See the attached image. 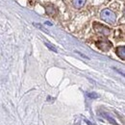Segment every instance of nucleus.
Returning <instances> with one entry per match:
<instances>
[{
  "label": "nucleus",
  "instance_id": "1",
  "mask_svg": "<svg viewBox=\"0 0 125 125\" xmlns=\"http://www.w3.org/2000/svg\"><path fill=\"white\" fill-rule=\"evenodd\" d=\"M100 16H101V18H102L103 20H105L106 22L111 23V24L115 23V19H116V16L115 15V13H114L113 11L109 10V9H104V10L101 12Z\"/></svg>",
  "mask_w": 125,
  "mask_h": 125
},
{
  "label": "nucleus",
  "instance_id": "2",
  "mask_svg": "<svg viewBox=\"0 0 125 125\" xmlns=\"http://www.w3.org/2000/svg\"><path fill=\"white\" fill-rule=\"evenodd\" d=\"M94 28L97 33L102 34L104 36H109L110 33H111V30L108 27H106V26H104V25H102L101 23H98V22H94Z\"/></svg>",
  "mask_w": 125,
  "mask_h": 125
},
{
  "label": "nucleus",
  "instance_id": "3",
  "mask_svg": "<svg viewBox=\"0 0 125 125\" xmlns=\"http://www.w3.org/2000/svg\"><path fill=\"white\" fill-rule=\"evenodd\" d=\"M96 46L102 51H108L112 48L113 44L109 41H100V42H96Z\"/></svg>",
  "mask_w": 125,
  "mask_h": 125
},
{
  "label": "nucleus",
  "instance_id": "4",
  "mask_svg": "<svg viewBox=\"0 0 125 125\" xmlns=\"http://www.w3.org/2000/svg\"><path fill=\"white\" fill-rule=\"evenodd\" d=\"M116 55L120 58V59H122V60H124L125 59V47L124 46H118L116 48Z\"/></svg>",
  "mask_w": 125,
  "mask_h": 125
},
{
  "label": "nucleus",
  "instance_id": "5",
  "mask_svg": "<svg viewBox=\"0 0 125 125\" xmlns=\"http://www.w3.org/2000/svg\"><path fill=\"white\" fill-rule=\"evenodd\" d=\"M86 1L87 0H73V6L76 9H81L85 5Z\"/></svg>",
  "mask_w": 125,
  "mask_h": 125
},
{
  "label": "nucleus",
  "instance_id": "6",
  "mask_svg": "<svg viewBox=\"0 0 125 125\" xmlns=\"http://www.w3.org/2000/svg\"><path fill=\"white\" fill-rule=\"evenodd\" d=\"M45 10H46V13L49 16H53L55 14V8L53 5H47L45 6Z\"/></svg>",
  "mask_w": 125,
  "mask_h": 125
},
{
  "label": "nucleus",
  "instance_id": "7",
  "mask_svg": "<svg viewBox=\"0 0 125 125\" xmlns=\"http://www.w3.org/2000/svg\"><path fill=\"white\" fill-rule=\"evenodd\" d=\"M88 96H89V98H91V99H95V98L98 97V94H95V93H90V94H88Z\"/></svg>",
  "mask_w": 125,
  "mask_h": 125
},
{
  "label": "nucleus",
  "instance_id": "8",
  "mask_svg": "<svg viewBox=\"0 0 125 125\" xmlns=\"http://www.w3.org/2000/svg\"><path fill=\"white\" fill-rule=\"evenodd\" d=\"M103 115H104L106 118H108V119H109V121L111 122V123H114L115 125H117V124H116V122H115V120H114L112 117H110V115H108L107 114H103Z\"/></svg>",
  "mask_w": 125,
  "mask_h": 125
},
{
  "label": "nucleus",
  "instance_id": "9",
  "mask_svg": "<svg viewBox=\"0 0 125 125\" xmlns=\"http://www.w3.org/2000/svg\"><path fill=\"white\" fill-rule=\"evenodd\" d=\"M45 45H46V46L48 47L49 49H51L52 51H54V52H57V49H56L55 47L53 46V45H50V44H49V43H47V42H45Z\"/></svg>",
  "mask_w": 125,
  "mask_h": 125
}]
</instances>
